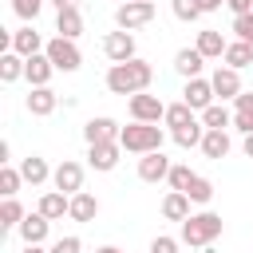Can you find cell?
Masks as SVG:
<instances>
[{
  "mask_svg": "<svg viewBox=\"0 0 253 253\" xmlns=\"http://www.w3.org/2000/svg\"><path fill=\"white\" fill-rule=\"evenodd\" d=\"M233 36H237V40H245V43H253V12L233 16Z\"/></svg>",
  "mask_w": 253,
  "mask_h": 253,
  "instance_id": "74e56055",
  "label": "cell"
},
{
  "mask_svg": "<svg viewBox=\"0 0 253 253\" xmlns=\"http://www.w3.org/2000/svg\"><path fill=\"white\" fill-rule=\"evenodd\" d=\"M43 55H47V59L55 63V71H79V63H83V51L75 47V40H63V36L47 40Z\"/></svg>",
  "mask_w": 253,
  "mask_h": 253,
  "instance_id": "277c9868",
  "label": "cell"
},
{
  "mask_svg": "<svg viewBox=\"0 0 253 253\" xmlns=\"http://www.w3.org/2000/svg\"><path fill=\"white\" fill-rule=\"evenodd\" d=\"M55 4V12H63V8H79V0H51Z\"/></svg>",
  "mask_w": 253,
  "mask_h": 253,
  "instance_id": "7bdbcfd3",
  "label": "cell"
},
{
  "mask_svg": "<svg viewBox=\"0 0 253 253\" xmlns=\"http://www.w3.org/2000/svg\"><path fill=\"white\" fill-rule=\"evenodd\" d=\"M20 186H24V174H20L16 166H0V194H4V198H16Z\"/></svg>",
  "mask_w": 253,
  "mask_h": 253,
  "instance_id": "d6a6232c",
  "label": "cell"
},
{
  "mask_svg": "<svg viewBox=\"0 0 253 253\" xmlns=\"http://www.w3.org/2000/svg\"><path fill=\"white\" fill-rule=\"evenodd\" d=\"M170 8H174V16H178L182 24H194V20L202 16V8H198V0H170Z\"/></svg>",
  "mask_w": 253,
  "mask_h": 253,
  "instance_id": "d590c367",
  "label": "cell"
},
{
  "mask_svg": "<svg viewBox=\"0 0 253 253\" xmlns=\"http://www.w3.org/2000/svg\"><path fill=\"white\" fill-rule=\"evenodd\" d=\"M245 158H253V134H245Z\"/></svg>",
  "mask_w": 253,
  "mask_h": 253,
  "instance_id": "ee69618b",
  "label": "cell"
},
{
  "mask_svg": "<svg viewBox=\"0 0 253 253\" xmlns=\"http://www.w3.org/2000/svg\"><path fill=\"white\" fill-rule=\"evenodd\" d=\"M150 253H178V237H166V233L154 237L150 241Z\"/></svg>",
  "mask_w": 253,
  "mask_h": 253,
  "instance_id": "ab89813d",
  "label": "cell"
},
{
  "mask_svg": "<svg viewBox=\"0 0 253 253\" xmlns=\"http://www.w3.org/2000/svg\"><path fill=\"white\" fill-rule=\"evenodd\" d=\"M221 229H225L221 213H213V210H202V213H190V217L182 221V233H178V241H186L190 249H206V245H213V241L221 237Z\"/></svg>",
  "mask_w": 253,
  "mask_h": 253,
  "instance_id": "7a4b0ae2",
  "label": "cell"
},
{
  "mask_svg": "<svg viewBox=\"0 0 253 253\" xmlns=\"http://www.w3.org/2000/svg\"><path fill=\"white\" fill-rule=\"evenodd\" d=\"M249 63H253V43H245V40H233V43L225 47V67L241 71V67H249Z\"/></svg>",
  "mask_w": 253,
  "mask_h": 253,
  "instance_id": "4316f807",
  "label": "cell"
},
{
  "mask_svg": "<svg viewBox=\"0 0 253 253\" xmlns=\"http://www.w3.org/2000/svg\"><path fill=\"white\" fill-rule=\"evenodd\" d=\"M134 51H138V43H134V32H107L103 36V55L111 59V63H126V59H134Z\"/></svg>",
  "mask_w": 253,
  "mask_h": 253,
  "instance_id": "8992f818",
  "label": "cell"
},
{
  "mask_svg": "<svg viewBox=\"0 0 253 253\" xmlns=\"http://www.w3.org/2000/svg\"><path fill=\"white\" fill-rule=\"evenodd\" d=\"M47 43H43V36L32 28V24H24L20 32H12V51L16 55H24V59H32V55H40Z\"/></svg>",
  "mask_w": 253,
  "mask_h": 253,
  "instance_id": "5bb4252c",
  "label": "cell"
},
{
  "mask_svg": "<svg viewBox=\"0 0 253 253\" xmlns=\"http://www.w3.org/2000/svg\"><path fill=\"white\" fill-rule=\"evenodd\" d=\"M24 253H51V249H43V245H24Z\"/></svg>",
  "mask_w": 253,
  "mask_h": 253,
  "instance_id": "f6af8a7d",
  "label": "cell"
},
{
  "mask_svg": "<svg viewBox=\"0 0 253 253\" xmlns=\"http://www.w3.org/2000/svg\"><path fill=\"white\" fill-rule=\"evenodd\" d=\"M206 59H225V47H229V40L217 32V28H206V32H198V43H194Z\"/></svg>",
  "mask_w": 253,
  "mask_h": 253,
  "instance_id": "ac0fdd59",
  "label": "cell"
},
{
  "mask_svg": "<svg viewBox=\"0 0 253 253\" xmlns=\"http://www.w3.org/2000/svg\"><path fill=\"white\" fill-rule=\"evenodd\" d=\"M233 126L241 134H253V91H241L233 99Z\"/></svg>",
  "mask_w": 253,
  "mask_h": 253,
  "instance_id": "cb8c5ba5",
  "label": "cell"
},
{
  "mask_svg": "<svg viewBox=\"0 0 253 253\" xmlns=\"http://www.w3.org/2000/svg\"><path fill=\"white\" fill-rule=\"evenodd\" d=\"M119 146L130 150V154H138V158L154 154V150H162V126L158 123H130V126H123Z\"/></svg>",
  "mask_w": 253,
  "mask_h": 253,
  "instance_id": "3957f363",
  "label": "cell"
},
{
  "mask_svg": "<svg viewBox=\"0 0 253 253\" xmlns=\"http://www.w3.org/2000/svg\"><path fill=\"white\" fill-rule=\"evenodd\" d=\"M130 123H162L166 119V103L158 99V95H130Z\"/></svg>",
  "mask_w": 253,
  "mask_h": 253,
  "instance_id": "52a82bcc",
  "label": "cell"
},
{
  "mask_svg": "<svg viewBox=\"0 0 253 253\" xmlns=\"http://www.w3.org/2000/svg\"><path fill=\"white\" fill-rule=\"evenodd\" d=\"M202 126L206 130H225V126H233V115L225 111V103H213V107L202 111Z\"/></svg>",
  "mask_w": 253,
  "mask_h": 253,
  "instance_id": "83f0119b",
  "label": "cell"
},
{
  "mask_svg": "<svg viewBox=\"0 0 253 253\" xmlns=\"http://www.w3.org/2000/svg\"><path fill=\"white\" fill-rule=\"evenodd\" d=\"M221 4H225V0H198V8H202V16H206V12H217Z\"/></svg>",
  "mask_w": 253,
  "mask_h": 253,
  "instance_id": "b9f144b4",
  "label": "cell"
},
{
  "mask_svg": "<svg viewBox=\"0 0 253 253\" xmlns=\"http://www.w3.org/2000/svg\"><path fill=\"white\" fill-rule=\"evenodd\" d=\"M213 99H217V95H213V83H210V79H202V75H198V79H186V91H182V103H186V107L206 111V107H213Z\"/></svg>",
  "mask_w": 253,
  "mask_h": 253,
  "instance_id": "8fae6325",
  "label": "cell"
},
{
  "mask_svg": "<svg viewBox=\"0 0 253 253\" xmlns=\"http://www.w3.org/2000/svg\"><path fill=\"white\" fill-rule=\"evenodd\" d=\"M119 158H123V146H119V142H95V146H87V166L99 170V174L115 170Z\"/></svg>",
  "mask_w": 253,
  "mask_h": 253,
  "instance_id": "30bf717a",
  "label": "cell"
},
{
  "mask_svg": "<svg viewBox=\"0 0 253 253\" xmlns=\"http://www.w3.org/2000/svg\"><path fill=\"white\" fill-rule=\"evenodd\" d=\"M186 198H190V202H194V206H206V202H210V198H213V182H210V178H202V174H198V178H194V182H190V190H186Z\"/></svg>",
  "mask_w": 253,
  "mask_h": 253,
  "instance_id": "e575fe53",
  "label": "cell"
},
{
  "mask_svg": "<svg viewBox=\"0 0 253 253\" xmlns=\"http://www.w3.org/2000/svg\"><path fill=\"white\" fill-rule=\"evenodd\" d=\"M225 8L233 16H245V12H253V0H225Z\"/></svg>",
  "mask_w": 253,
  "mask_h": 253,
  "instance_id": "60d3db41",
  "label": "cell"
},
{
  "mask_svg": "<svg viewBox=\"0 0 253 253\" xmlns=\"http://www.w3.org/2000/svg\"><path fill=\"white\" fill-rule=\"evenodd\" d=\"M154 20V0H134V4H119L115 8V24L123 32H134V28H146Z\"/></svg>",
  "mask_w": 253,
  "mask_h": 253,
  "instance_id": "5b68a950",
  "label": "cell"
},
{
  "mask_svg": "<svg viewBox=\"0 0 253 253\" xmlns=\"http://www.w3.org/2000/svg\"><path fill=\"white\" fill-rule=\"evenodd\" d=\"M170 166H174V162H170L162 150L142 154V158H138V178H142V182H166V178H170Z\"/></svg>",
  "mask_w": 253,
  "mask_h": 253,
  "instance_id": "4fadbf2b",
  "label": "cell"
},
{
  "mask_svg": "<svg viewBox=\"0 0 253 253\" xmlns=\"http://www.w3.org/2000/svg\"><path fill=\"white\" fill-rule=\"evenodd\" d=\"M51 75H55V63L40 51V55H32L28 63H24V79L32 83V87H47L51 83Z\"/></svg>",
  "mask_w": 253,
  "mask_h": 253,
  "instance_id": "9a60e30c",
  "label": "cell"
},
{
  "mask_svg": "<svg viewBox=\"0 0 253 253\" xmlns=\"http://www.w3.org/2000/svg\"><path fill=\"white\" fill-rule=\"evenodd\" d=\"M20 174H24V182H28V186H43V182H47L55 170L47 166V158H40V154H28V158L20 162Z\"/></svg>",
  "mask_w": 253,
  "mask_h": 253,
  "instance_id": "ffe728a7",
  "label": "cell"
},
{
  "mask_svg": "<svg viewBox=\"0 0 253 253\" xmlns=\"http://www.w3.org/2000/svg\"><path fill=\"white\" fill-rule=\"evenodd\" d=\"M40 8H43V0H12V12H16L20 20H28V24H36Z\"/></svg>",
  "mask_w": 253,
  "mask_h": 253,
  "instance_id": "8d00e7d4",
  "label": "cell"
},
{
  "mask_svg": "<svg viewBox=\"0 0 253 253\" xmlns=\"http://www.w3.org/2000/svg\"><path fill=\"white\" fill-rule=\"evenodd\" d=\"M190 206H194V202H190L182 190H170V194L162 198V217H166V221H186V217H190Z\"/></svg>",
  "mask_w": 253,
  "mask_h": 253,
  "instance_id": "603a6c76",
  "label": "cell"
},
{
  "mask_svg": "<svg viewBox=\"0 0 253 253\" xmlns=\"http://www.w3.org/2000/svg\"><path fill=\"white\" fill-rule=\"evenodd\" d=\"M229 146H233V142H229L225 130H206V138H202V154H206V158H225Z\"/></svg>",
  "mask_w": 253,
  "mask_h": 253,
  "instance_id": "484cf974",
  "label": "cell"
},
{
  "mask_svg": "<svg viewBox=\"0 0 253 253\" xmlns=\"http://www.w3.org/2000/svg\"><path fill=\"white\" fill-rule=\"evenodd\" d=\"M24 55H16V51H0V79L4 83H16L20 75H24Z\"/></svg>",
  "mask_w": 253,
  "mask_h": 253,
  "instance_id": "f1b7e54d",
  "label": "cell"
},
{
  "mask_svg": "<svg viewBox=\"0 0 253 253\" xmlns=\"http://www.w3.org/2000/svg\"><path fill=\"white\" fill-rule=\"evenodd\" d=\"M119 134H123V126H119L115 119H107V115L83 123V138H87V146H95V142H119Z\"/></svg>",
  "mask_w": 253,
  "mask_h": 253,
  "instance_id": "9c48e42d",
  "label": "cell"
},
{
  "mask_svg": "<svg viewBox=\"0 0 253 253\" xmlns=\"http://www.w3.org/2000/svg\"><path fill=\"white\" fill-rule=\"evenodd\" d=\"M162 123H166L170 130H182V126H190V123H198V119H194V107H186V103H170Z\"/></svg>",
  "mask_w": 253,
  "mask_h": 253,
  "instance_id": "f546056e",
  "label": "cell"
},
{
  "mask_svg": "<svg viewBox=\"0 0 253 253\" xmlns=\"http://www.w3.org/2000/svg\"><path fill=\"white\" fill-rule=\"evenodd\" d=\"M202 67H206V55H202L198 47H182V51L174 55V71H178V75H186V79H198V75H202Z\"/></svg>",
  "mask_w": 253,
  "mask_h": 253,
  "instance_id": "d6986e66",
  "label": "cell"
},
{
  "mask_svg": "<svg viewBox=\"0 0 253 253\" xmlns=\"http://www.w3.org/2000/svg\"><path fill=\"white\" fill-rule=\"evenodd\" d=\"M24 103H28V111H32L36 119H47V115H51V111L59 107V95H55L51 87H32Z\"/></svg>",
  "mask_w": 253,
  "mask_h": 253,
  "instance_id": "2e32d148",
  "label": "cell"
},
{
  "mask_svg": "<svg viewBox=\"0 0 253 253\" xmlns=\"http://www.w3.org/2000/svg\"><path fill=\"white\" fill-rule=\"evenodd\" d=\"M36 210H40L47 221H59L63 213H71V198H67V194H59V190H47V194L40 198V206H36Z\"/></svg>",
  "mask_w": 253,
  "mask_h": 253,
  "instance_id": "44dd1931",
  "label": "cell"
},
{
  "mask_svg": "<svg viewBox=\"0 0 253 253\" xmlns=\"http://www.w3.org/2000/svg\"><path fill=\"white\" fill-rule=\"evenodd\" d=\"M95 213H99V198L95 194H87V190H79L75 198H71V221H95Z\"/></svg>",
  "mask_w": 253,
  "mask_h": 253,
  "instance_id": "d4e9b609",
  "label": "cell"
},
{
  "mask_svg": "<svg viewBox=\"0 0 253 253\" xmlns=\"http://www.w3.org/2000/svg\"><path fill=\"white\" fill-rule=\"evenodd\" d=\"M154 83V67L146 59H126V63H111L107 71V91L111 95H142Z\"/></svg>",
  "mask_w": 253,
  "mask_h": 253,
  "instance_id": "6da1fadb",
  "label": "cell"
},
{
  "mask_svg": "<svg viewBox=\"0 0 253 253\" xmlns=\"http://www.w3.org/2000/svg\"><path fill=\"white\" fill-rule=\"evenodd\" d=\"M55 32H59L63 40H79V36H83V12H79V8L55 12Z\"/></svg>",
  "mask_w": 253,
  "mask_h": 253,
  "instance_id": "7402d4cb",
  "label": "cell"
},
{
  "mask_svg": "<svg viewBox=\"0 0 253 253\" xmlns=\"http://www.w3.org/2000/svg\"><path fill=\"white\" fill-rule=\"evenodd\" d=\"M210 83H213V95L225 103V99H237L241 95V71H233V67H217L213 75H210Z\"/></svg>",
  "mask_w": 253,
  "mask_h": 253,
  "instance_id": "7c38bea8",
  "label": "cell"
},
{
  "mask_svg": "<svg viewBox=\"0 0 253 253\" xmlns=\"http://www.w3.org/2000/svg\"><path fill=\"white\" fill-rule=\"evenodd\" d=\"M194 178H198V174H194V170H190L186 162H174V166H170V178H166V182H170V190H182V194H186Z\"/></svg>",
  "mask_w": 253,
  "mask_h": 253,
  "instance_id": "836d02e7",
  "label": "cell"
},
{
  "mask_svg": "<svg viewBox=\"0 0 253 253\" xmlns=\"http://www.w3.org/2000/svg\"><path fill=\"white\" fill-rule=\"evenodd\" d=\"M123 4H134V0H123Z\"/></svg>",
  "mask_w": 253,
  "mask_h": 253,
  "instance_id": "7dc6e473",
  "label": "cell"
},
{
  "mask_svg": "<svg viewBox=\"0 0 253 253\" xmlns=\"http://www.w3.org/2000/svg\"><path fill=\"white\" fill-rule=\"evenodd\" d=\"M170 134H174V142H178V146H186V150H190V146H202V138H206V126H202V123H190V126H182V130H170Z\"/></svg>",
  "mask_w": 253,
  "mask_h": 253,
  "instance_id": "1f68e13d",
  "label": "cell"
},
{
  "mask_svg": "<svg viewBox=\"0 0 253 253\" xmlns=\"http://www.w3.org/2000/svg\"><path fill=\"white\" fill-rule=\"evenodd\" d=\"M47 229H51V221L36 210V213H28L24 221H20V237H24V245H43L47 241Z\"/></svg>",
  "mask_w": 253,
  "mask_h": 253,
  "instance_id": "e0dca14e",
  "label": "cell"
},
{
  "mask_svg": "<svg viewBox=\"0 0 253 253\" xmlns=\"http://www.w3.org/2000/svg\"><path fill=\"white\" fill-rule=\"evenodd\" d=\"M24 217H28L24 206H20L16 198H4V206H0V229H20Z\"/></svg>",
  "mask_w": 253,
  "mask_h": 253,
  "instance_id": "4dcf8cb0",
  "label": "cell"
},
{
  "mask_svg": "<svg viewBox=\"0 0 253 253\" xmlns=\"http://www.w3.org/2000/svg\"><path fill=\"white\" fill-rule=\"evenodd\" d=\"M51 186H55L59 194L75 198V194L83 190V166H79L75 158H63V162L55 166V174H51Z\"/></svg>",
  "mask_w": 253,
  "mask_h": 253,
  "instance_id": "ba28073f",
  "label": "cell"
},
{
  "mask_svg": "<svg viewBox=\"0 0 253 253\" xmlns=\"http://www.w3.org/2000/svg\"><path fill=\"white\" fill-rule=\"evenodd\" d=\"M95 253H123V249H119V245H99Z\"/></svg>",
  "mask_w": 253,
  "mask_h": 253,
  "instance_id": "bcb514c9",
  "label": "cell"
},
{
  "mask_svg": "<svg viewBox=\"0 0 253 253\" xmlns=\"http://www.w3.org/2000/svg\"><path fill=\"white\" fill-rule=\"evenodd\" d=\"M83 249V241L75 237V233H67V237H59L55 245H51V253H79Z\"/></svg>",
  "mask_w": 253,
  "mask_h": 253,
  "instance_id": "f35d334b",
  "label": "cell"
}]
</instances>
